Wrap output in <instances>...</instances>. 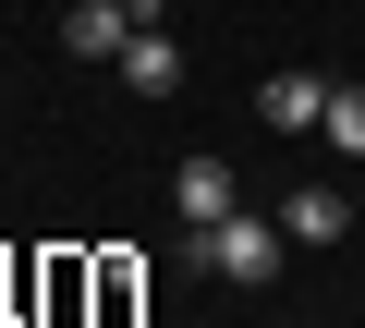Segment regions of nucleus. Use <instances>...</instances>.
<instances>
[{"label":"nucleus","instance_id":"nucleus-8","mask_svg":"<svg viewBox=\"0 0 365 328\" xmlns=\"http://www.w3.org/2000/svg\"><path fill=\"white\" fill-rule=\"evenodd\" d=\"M329 134H341V158H365V85H329Z\"/></svg>","mask_w":365,"mask_h":328},{"label":"nucleus","instance_id":"nucleus-4","mask_svg":"<svg viewBox=\"0 0 365 328\" xmlns=\"http://www.w3.org/2000/svg\"><path fill=\"white\" fill-rule=\"evenodd\" d=\"M280 231H292V243H341V231H353L341 183H292V195H280Z\"/></svg>","mask_w":365,"mask_h":328},{"label":"nucleus","instance_id":"nucleus-1","mask_svg":"<svg viewBox=\"0 0 365 328\" xmlns=\"http://www.w3.org/2000/svg\"><path fill=\"white\" fill-rule=\"evenodd\" d=\"M280 255H292V231H268V219H244V207L195 231V268H220V280H244V292H268V280H280Z\"/></svg>","mask_w":365,"mask_h":328},{"label":"nucleus","instance_id":"nucleus-7","mask_svg":"<svg viewBox=\"0 0 365 328\" xmlns=\"http://www.w3.org/2000/svg\"><path fill=\"white\" fill-rule=\"evenodd\" d=\"M86 292H98V316H134V255H98Z\"/></svg>","mask_w":365,"mask_h":328},{"label":"nucleus","instance_id":"nucleus-6","mask_svg":"<svg viewBox=\"0 0 365 328\" xmlns=\"http://www.w3.org/2000/svg\"><path fill=\"white\" fill-rule=\"evenodd\" d=\"M122 85H134V97H170V85H182V49H170V37L146 25V37L122 49Z\"/></svg>","mask_w":365,"mask_h":328},{"label":"nucleus","instance_id":"nucleus-2","mask_svg":"<svg viewBox=\"0 0 365 328\" xmlns=\"http://www.w3.org/2000/svg\"><path fill=\"white\" fill-rule=\"evenodd\" d=\"M170 207L195 219V231H207V219H232V207H244V183H232V158H182V171H170Z\"/></svg>","mask_w":365,"mask_h":328},{"label":"nucleus","instance_id":"nucleus-5","mask_svg":"<svg viewBox=\"0 0 365 328\" xmlns=\"http://www.w3.org/2000/svg\"><path fill=\"white\" fill-rule=\"evenodd\" d=\"M256 122L304 134V122H329V85H317V73H268V85H256Z\"/></svg>","mask_w":365,"mask_h":328},{"label":"nucleus","instance_id":"nucleus-3","mask_svg":"<svg viewBox=\"0 0 365 328\" xmlns=\"http://www.w3.org/2000/svg\"><path fill=\"white\" fill-rule=\"evenodd\" d=\"M61 49L73 61H122L134 49V13H122V0H73V13H61Z\"/></svg>","mask_w":365,"mask_h":328}]
</instances>
